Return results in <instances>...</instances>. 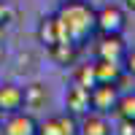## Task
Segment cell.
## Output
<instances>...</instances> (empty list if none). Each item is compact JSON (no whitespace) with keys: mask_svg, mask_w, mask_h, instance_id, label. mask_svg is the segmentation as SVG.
Wrapping results in <instances>:
<instances>
[{"mask_svg":"<svg viewBox=\"0 0 135 135\" xmlns=\"http://www.w3.org/2000/svg\"><path fill=\"white\" fill-rule=\"evenodd\" d=\"M57 19L62 22V27L68 32V38L73 43H86L97 32V11L86 3V0H62Z\"/></svg>","mask_w":135,"mask_h":135,"instance_id":"6da1fadb","label":"cell"},{"mask_svg":"<svg viewBox=\"0 0 135 135\" xmlns=\"http://www.w3.org/2000/svg\"><path fill=\"white\" fill-rule=\"evenodd\" d=\"M127 27V14L119 6H103L97 11V32L100 35H122Z\"/></svg>","mask_w":135,"mask_h":135,"instance_id":"7a4b0ae2","label":"cell"},{"mask_svg":"<svg viewBox=\"0 0 135 135\" xmlns=\"http://www.w3.org/2000/svg\"><path fill=\"white\" fill-rule=\"evenodd\" d=\"M0 135H38V122L25 111L0 116Z\"/></svg>","mask_w":135,"mask_h":135,"instance_id":"3957f363","label":"cell"},{"mask_svg":"<svg viewBox=\"0 0 135 135\" xmlns=\"http://www.w3.org/2000/svg\"><path fill=\"white\" fill-rule=\"evenodd\" d=\"M89 95H92V111L111 114L116 108V100H119V86L116 84H95L89 89Z\"/></svg>","mask_w":135,"mask_h":135,"instance_id":"277c9868","label":"cell"},{"mask_svg":"<svg viewBox=\"0 0 135 135\" xmlns=\"http://www.w3.org/2000/svg\"><path fill=\"white\" fill-rule=\"evenodd\" d=\"M25 108V89L16 84H0V116Z\"/></svg>","mask_w":135,"mask_h":135,"instance_id":"5b68a950","label":"cell"},{"mask_svg":"<svg viewBox=\"0 0 135 135\" xmlns=\"http://www.w3.org/2000/svg\"><path fill=\"white\" fill-rule=\"evenodd\" d=\"M65 105H68V111H70L73 116L89 114V111H92V95H89V89L73 84L70 89H68V95H65Z\"/></svg>","mask_w":135,"mask_h":135,"instance_id":"8992f818","label":"cell"},{"mask_svg":"<svg viewBox=\"0 0 135 135\" xmlns=\"http://www.w3.org/2000/svg\"><path fill=\"white\" fill-rule=\"evenodd\" d=\"M127 54V43L122 41V35H103L97 43V60L108 62H122Z\"/></svg>","mask_w":135,"mask_h":135,"instance_id":"52a82bcc","label":"cell"},{"mask_svg":"<svg viewBox=\"0 0 135 135\" xmlns=\"http://www.w3.org/2000/svg\"><path fill=\"white\" fill-rule=\"evenodd\" d=\"M38 38H41V43H46V46H54V43H60V41H70L65 27H62V22L57 16H46L38 25Z\"/></svg>","mask_w":135,"mask_h":135,"instance_id":"ba28073f","label":"cell"},{"mask_svg":"<svg viewBox=\"0 0 135 135\" xmlns=\"http://www.w3.org/2000/svg\"><path fill=\"white\" fill-rule=\"evenodd\" d=\"M95 76H97V84H122L124 78V68L122 62H108V60H97L95 62Z\"/></svg>","mask_w":135,"mask_h":135,"instance_id":"9c48e42d","label":"cell"},{"mask_svg":"<svg viewBox=\"0 0 135 135\" xmlns=\"http://www.w3.org/2000/svg\"><path fill=\"white\" fill-rule=\"evenodd\" d=\"M78 130H81V135H111V124H108L105 114H97V111L84 114Z\"/></svg>","mask_w":135,"mask_h":135,"instance_id":"30bf717a","label":"cell"},{"mask_svg":"<svg viewBox=\"0 0 135 135\" xmlns=\"http://www.w3.org/2000/svg\"><path fill=\"white\" fill-rule=\"evenodd\" d=\"M49 54H51V60L57 65H73L76 57H78V43L60 41V43H54V46H49Z\"/></svg>","mask_w":135,"mask_h":135,"instance_id":"8fae6325","label":"cell"},{"mask_svg":"<svg viewBox=\"0 0 135 135\" xmlns=\"http://www.w3.org/2000/svg\"><path fill=\"white\" fill-rule=\"evenodd\" d=\"M46 100H49L46 86L32 84V86L25 89V105H27V108H43V105H46Z\"/></svg>","mask_w":135,"mask_h":135,"instance_id":"7c38bea8","label":"cell"},{"mask_svg":"<svg viewBox=\"0 0 135 135\" xmlns=\"http://www.w3.org/2000/svg\"><path fill=\"white\" fill-rule=\"evenodd\" d=\"M114 114H116L119 119H132V122H135V92H130V95H119Z\"/></svg>","mask_w":135,"mask_h":135,"instance_id":"4fadbf2b","label":"cell"},{"mask_svg":"<svg viewBox=\"0 0 135 135\" xmlns=\"http://www.w3.org/2000/svg\"><path fill=\"white\" fill-rule=\"evenodd\" d=\"M73 84H78V86H86V89H92V86L97 84V76H95V65H81V68H76Z\"/></svg>","mask_w":135,"mask_h":135,"instance_id":"5bb4252c","label":"cell"},{"mask_svg":"<svg viewBox=\"0 0 135 135\" xmlns=\"http://www.w3.org/2000/svg\"><path fill=\"white\" fill-rule=\"evenodd\" d=\"M57 124H60V135H81V130H78V119L70 114V111L57 114Z\"/></svg>","mask_w":135,"mask_h":135,"instance_id":"9a60e30c","label":"cell"},{"mask_svg":"<svg viewBox=\"0 0 135 135\" xmlns=\"http://www.w3.org/2000/svg\"><path fill=\"white\" fill-rule=\"evenodd\" d=\"M38 135H60L57 116H49L46 122H41V124H38Z\"/></svg>","mask_w":135,"mask_h":135,"instance_id":"2e32d148","label":"cell"},{"mask_svg":"<svg viewBox=\"0 0 135 135\" xmlns=\"http://www.w3.org/2000/svg\"><path fill=\"white\" fill-rule=\"evenodd\" d=\"M122 68H124L127 76H135V49H127L124 60H122Z\"/></svg>","mask_w":135,"mask_h":135,"instance_id":"e0dca14e","label":"cell"},{"mask_svg":"<svg viewBox=\"0 0 135 135\" xmlns=\"http://www.w3.org/2000/svg\"><path fill=\"white\" fill-rule=\"evenodd\" d=\"M116 135H135V122L132 119H119Z\"/></svg>","mask_w":135,"mask_h":135,"instance_id":"ac0fdd59","label":"cell"},{"mask_svg":"<svg viewBox=\"0 0 135 135\" xmlns=\"http://www.w3.org/2000/svg\"><path fill=\"white\" fill-rule=\"evenodd\" d=\"M8 14H11L8 6H6V3H0V25H6V22H8Z\"/></svg>","mask_w":135,"mask_h":135,"instance_id":"d6986e66","label":"cell"},{"mask_svg":"<svg viewBox=\"0 0 135 135\" xmlns=\"http://www.w3.org/2000/svg\"><path fill=\"white\" fill-rule=\"evenodd\" d=\"M124 6H127L130 11H135V0H124Z\"/></svg>","mask_w":135,"mask_h":135,"instance_id":"ffe728a7","label":"cell"}]
</instances>
